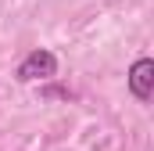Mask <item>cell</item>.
<instances>
[{
    "instance_id": "1",
    "label": "cell",
    "mask_w": 154,
    "mask_h": 151,
    "mask_svg": "<svg viewBox=\"0 0 154 151\" xmlns=\"http://www.w3.org/2000/svg\"><path fill=\"white\" fill-rule=\"evenodd\" d=\"M14 76H18V83H39V79L57 76V58H54V50L39 47V50H32V54H25Z\"/></svg>"
},
{
    "instance_id": "2",
    "label": "cell",
    "mask_w": 154,
    "mask_h": 151,
    "mask_svg": "<svg viewBox=\"0 0 154 151\" xmlns=\"http://www.w3.org/2000/svg\"><path fill=\"white\" fill-rule=\"evenodd\" d=\"M129 90L136 101H151L154 97V61L151 58H136L129 69Z\"/></svg>"
}]
</instances>
